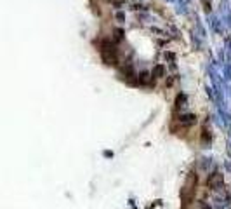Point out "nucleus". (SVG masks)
<instances>
[{"instance_id": "20e7f679", "label": "nucleus", "mask_w": 231, "mask_h": 209, "mask_svg": "<svg viewBox=\"0 0 231 209\" xmlns=\"http://www.w3.org/2000/svg\"><path fill=\"white\" fill-rule=\"evenodd\" d=\"M151 75H153V79H160V77L163 75V66H160V64L155 66V70H153V73H151Z\"/></svg>"}, {"instance_id": "f03ea898", "label": "nucleus", "mask_w": 231, "mask_h": 209, "mask_svg": "<svg viewBox=\"0 0 231 209\" xmlns=\"http://www.w3.org/2000/svg\"><path fill=\"white\" fill-rule=\"evenodd\" d=\"M222 181V176H221L219 172H214V174H212V176L209 178V181H207V185H209L210 188L214 187V183H221Z\"/></svg>"}, {"instance_id": "39448f33", "label": "nucleus", "mask_w": 231, "mask_h": 209, "mask_svg": "<svg viewBox=\"0 0 231 209\" xmlns=\"http://www.w3.org/2000/svg\"><path fill=\"white\" fill-rule=\"evenodd\" d=\"M122 38H124V32L122 30H115V42H118Z\"/></svg>"}, {"instance_id": "f257e3e1", "label": "nucleus", "mask_w": 231, "mask_h": 209, "mask_svg": "<svg viewBox=\"0 0 231 209\" xmlns=\"http://www.w3.org/2000/svg\"><path fill=\"white\" fill-rule=\"evenodd\" d=\"M151 77L153 75H151L150 72H143V73L139 75V80L137 82H139L141 86H148V84H151Z\"/></svg>"}, {"instance_id": "7ed1b4c3", "label": "nucleus", "mask_w": 231, "mask_h": 209, "mask_svg": "<svg viewBox=\"0 0 231 209\" xmlns=\"http://www.w3.org/2000/svg\"><path fill=\"white\" fill-rule=\"evenodd\" d=\"M179 122L183 124V126H193L195 124V115H183V117L179 118Z\"/></svg>"}]
</instances>
